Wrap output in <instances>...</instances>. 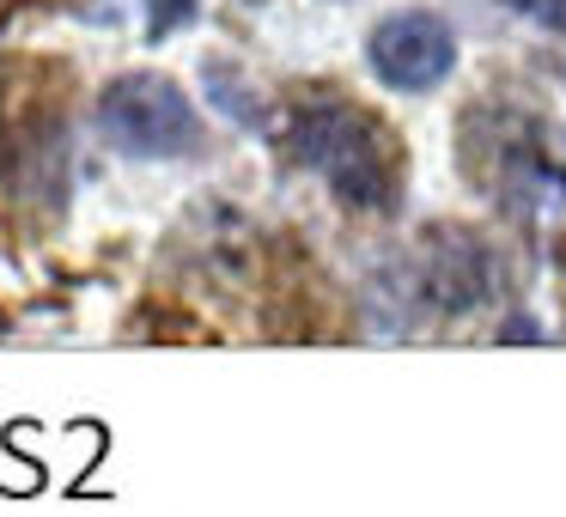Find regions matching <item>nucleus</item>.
Masks as SVG:
<instances>
[{"mask_svg": "<svg viewBox=\"0 0 566 517\" xmlns=\"http://www.w3.org/2000/svg\"><path fill=\"white\" fill-rule=\"evenodd\" d=\"M293 152L359 213H390L396 201V171H390V140L359 104H347L342 92H317V98L293 104L286 123Z\"/></svg>", "mask_w": 566, "mask_h": 517, "instance_id": "1", "label": "nucleus"}, {"mask_svg": "<svg viewBox=\"0 0 566 517\" xmlns=\"http://www.w3.org/2000/svg\"><path fill=\"white\" fill-rule=\"evenodd\" d=\"M98 128L135 159H177L196 147V110L165 74H123L98 98Z\"/></svg>", "mask_w": 566, "mask_h": 517, "instance_id": "2", "label": "nucleus"}, {"mask_svg": "<svg viewBox=\"0 0 566 517\" xmlns=\"http://www.w3.org/2000/svg\"><path fill=\"white\" fill-rule=\"evenodd\" d=\"M366 55H371V74L390 92H432V86H444L451 67H457V38L439 13L402 7V13L371 25Z\"/></svg>", "mask_w": 566, "mask_h": 517, "instance_id": "3", "label": "nucleus"}, {"mask_svg": "<svg viewBox=\"0 0 566 517\" xmlns=\"http://www.w3.org/2000/svg\"><path fill=\"white\" fill-rule=\"evenodd\" d=\"M420 293L451 317H475L500 293V262L463 225H432L427 244H420Z\"/></svg>", "mask_w": 566, "mask_h": 517, "instance_id": "4", "label": "nucleus"}, {"mask_svg": "<svg viewBox=\"0 0 566 517\" xmlns=\"http://www.w3.org/2000/svg\"><path fill=\"white\" fill-rule=\"evenodd\" d=\"M208 92H213V104H220V110H232V116H238V123L262 128V110H250L244 86H238V80L226 74V67H213V62H208Z\"/></svg>", "mask_w": 566, "mask_h": 517, "instance_id": "5", "label": "nucleus"}, {"mask_svg": "<svg viewBox=\"0 0 566 517\" xmlns=\"http://www.w3.org/2000/svg\"><path fill=\"white\" fill-rule=\"evenodd\" d=\"M500 7H512L517 19H530L542 31H566V0H500Z\"/></svg>", "mask_w": 566, "mask_h": 517, "instance_id": "6", "label": "nucleus"}, {"mask_svg": "<svg viewBox=\"0 0 566 517\" xmlns=\"http://www.w3.org/2000/svg\"><path fill=\"white\" fill-rule=\"evenodd\" d=\"M196 7H201V0H153L147 31H153V38H171L177 25H189V19H196Z\"/></svg>", "mask_w": 566, "mask_h": 517, "instance_id": "7", "label": "nucleus"}]
</instances>
